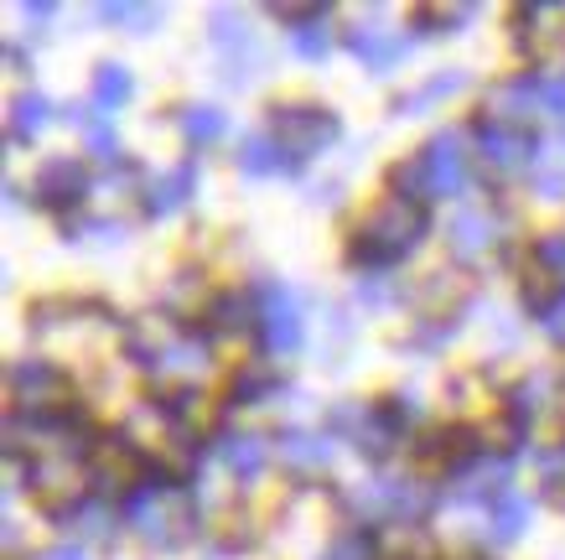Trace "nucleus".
<instances>
[{
	"mask_svg": "<svg viewBox=\"0 0 565 560\" xmlns=\"http://www.w3.org/2000/svg\"><path fill=\"white\" fill-rule=\"evenodd\" d=\"M426 234H430V208L405 203V198H384V203L369 213V223L353 234L348 260H353L363 275H384L405 255H415V250L426 244Z\"/></svg>",
	"mask_w": 565,
	"mask_h": 560,
	"instance_id": "obj_1",
	"label": "nucleus"
},
{
	"mask_svg": "<svg viewBox=\"0 0 565 560\" xmlns=\"http://www.w3.org/2000/svg\"><path fill=\"white\" fill-rule=\"evenodd\" d=\"M249 290L259 302V342L275 358H296L307 348V296L275 275H259Z\"/></svg>",
	"mask_w": 565,
	"mask_h": 560,
	"instance_id": "obj_2",
	"label": "nucleus"
},
{
	"mask_svg": "<svg viewBox=\"0 0 565 560\" xmlns=\"http://www.w3.org/2000/svg\"><path fill=\"white\" fill-rule=\"evenodd\" d=\"M270 115H275V140L286 146V171H301L311 156H322L343 136L338 109H322V104H275Z\"/></svg>",
	"mask_w": 565,
	"mask_h": 560,
	"instance_id": "obj_3",
	"label": "nucleus"
},
{
	"mask_svg": "<svg viewBox=\"0 0 565 560\" xmlns=\"http://www.w3.org/2000/svg\"><path fill=\"white\" fill-rule=\"evenodd\" d=\"M426 171H430V187H436V198H467V187H472V156H467V136L462 130H436L426 140Z\"/></svg>",
	"mask_w": 565,
	"mask_h": 560,
	"instance_id": "obj_4",
	"label": "nucleus"
},
{
	"mask_svg": "<svg viewBox=\"0 0 565 560\" xmlns=\"http://www.w3.org/2000/svg\"><path fill=\"white\" fill-rule=\"evenodd\" d=\"M540 151H545V146H540L530 130H509V125H493V119L478 125V156L498 171V177H514V171L534 167Z\"/></svg>",
	"mask_w": 565,
	"mask_h": 560,
	"instance_id": "obj_5",
	"label": "nucleus"
},
{
	"mask_svg": "<svg viewBox=\"0 0 565 560\" xmlns=\"http://www.w3.org/2000/svg\"><path fill=\"white\" fill-rule=\"evenodd\" d=\"M545 73H524L514 84H503L488 94V119L493 125H509V130H530L534 119L545 115Z\"/></svg>",
	"mask_w": 565,
	"mask_h": 560,
	"instance_id": "obj_6",
	"label": "nucleus"
},
{
	"mask_svg": "<svg viewBox=\"0 0 565 560\" xmlns=\"http://www.w3.org/2000/svg\"><path fill=\"white\" fill-rule=\"evenodd\" d=\"M88 198V167L78 156H47L36 171V203L52 213H68Z\"/></svg>",
	"mask_w": 565,
	"mask_h": 560,
	"instance_id": "obj_7",
	"label": "nucleus"
},
{
	"mask_svg": "<svg viewBox=\"0 0 565 560\" xmlns=\"http://www.w3.org/2000/svg\"><path fill=\"white\" fill-rule=\"evenodd\" d=\"M136 529L146 535V545H151V550H182V545L198 535V504L177 488L172 498H167V504H156V509L146 514Z\"/></svg>",
	"mask_w": 565,
	"mask_h": 560,
	"instance_id": "obj_8",
	"label": "nucleus"
},
{
	"mask_svg": "<svg viewBox=\"0 0 565 560\" xmlns=\"http://www.w3.org/2000/svg\"><path fill=\"white\" fill-rule=\"evenodd\" d=\"M52 525L63 529V535H73V540H109L115 535V525H120V504H109L104 493H78L73 504H57L52 509Z\"/></svg>",
	"mask_w": 565,
	"mask_h": 560,
	"instance_id": "obj_9",
	"label": "nucleus"
},
{
	"mask_svg": "<svg viewBox=\"0 0 565 560\" xmlns=\"http://www.w3.org/2000/svg\"><path fill=\"white\" fill-rule=\"evenodd\" d=\"M411 47H415V36L384 32L379 21H363V27H353V32H348V52H353L369 73H394L405 57H411Z\"/></svg>",
	"mask_w": 565,
	"mask_h": 560,
	"instance_id": "obj_10",
	"label": "nucleus"
},
{
	"mask_svg": "<svg viewBox=\"0 0 565 560\" xmlns=\"http://www.w3.org/2000/svg\"><path fill=\"white\" fill-rule=\"evenodd\" d=\"M11 390H17L21 410H47L57 394L68 390V379H63V369L52 358H21V363H11Z\"/></svg>",
	"mask_w": 565,
	"mask_h": 560,
	"instance_id": "obj_11",
	"label": "nucleus"
},
{
	"mask_svg": "<svg viewBox=\"0 0 565 560\" xmlns=\"http://www.w3.org/2000/svg\"><path fill=\"white\" fill-rule=\"evenodd\" d=\"M446 244H451V255L457 260H478L488 255L498 244V223L488 208H457L451 223H446Z\"/></svg>",
	"mask_w": 565,
	"mask_h": 560,
	"instance_id": "obj_12",
	"label": "nucleus"
},
{
	"mask_svg": "<svg viewBox=\"0 0 565 560\" xmlns=\"http://www.w3.org/2000/svg\"><path fill=\"white\" fill-rule=\"evenodd\" d=\"M399 493H405V483L399 477H369V483H353V488H343V504L353 519H394L399 514Z\"/></svg>",
	"mask_w": 565,
	"mask_h": 560,
	"instance_id": "obj_13",
	"label": "nucleus"
},
{
	"mask_svg": "<svg viewBox=\"0 0 565 560\" xmlns=\"http://www.w3.org/2000/svg\"><path fill=\"white\" fill-rule=\"evenodd\" d=\"M198 192V156H188L182 167H172L167 177H156L151 192H146V219H167V213H182Z\"/></svg>",
	"mask_w": 565,
	"mask_h": 560,
	"instance_id": "obj_14",
	"label": "nucleus"
},
{
	"mask_svg": "<svg viewBox=\"0 0 565 560\" xmlns=\"http://www.w3.org/2000/svg\"><path fill=\"white\" fill-rule=\"evenodd\" d=\"M291 21V52L307 63H322L332 52V11L327 6H307V11H280Z\"/></svg>",
	"mask_w": 565,
	"mask_h": 560,
	"instance_id": "obj_15",
	"label": "nucleus"
},
{
	"mask_svg": "<svg viewBox=\"0 0 565 560\" xmlns=\"http://www.w3.org/2000/svg\"><path fill=\"white\" fill-rule=\"evenodd\" d=\"M63 119L84 130L88 156H99L104 167H120V136H115V119L104 115L99 104H68V109H63Z\"/></svg>",
	"mask_w": 565,
	"mask_h": 560,
	"instance_id": "obj_16",
	"label": "nucleus"
},
{
	"mask_svg": "<svg viewBox=\"0 0 565 560\" xmlns=\"http://www.w3.org/2000/svg\"><path fill=\"white\" fill-rule=\"evenodd\" d=\"M530 519H534L530 493L503 488L493 504H488V545H514V540H524Z\"/></svg>",
	"mask_w": 565,
	"mask_h": 560,
	"instance_id": "obj_17",
	"label": "nucleus"
},
{
	"mask_svg": "<svg viewBox=\"0 0 565 560\" xmlns=\"http://www.w3.org/2000/svg\"><path fill=\"white\" fill-rule=\"evenodd\" d=\"M207 332H177L161 353H156L151 373H161V379H192V373L207 369Z\"/></svg>",
	"mask_w": 565,
	"mask_h": 560,
	"instance_id": "obj_18",
	"label": "nucleus"
},
{
	"mask_svg": "<svg viewBox=\"0 0 565 560\" xmlns=\"http://www.w3.org/2000/svg\"><path fill=\"white\" fill-rule=\"evenodd\" d=\"M275 452H280V462H286L291 473H327L332 457H338L332 436H317V431H286Z\"/></svg>",
	"mask_w": 565,
	"mask_h": 560,
	"instance_id": "obj_19",
	"label": "nucleus"
},
{
	"mask_svg": "<svg viewBox=\"0 0 565 560\" xmlns=\"http://www.w3.org/2000/svg\"><path fill=\"white\" fill-rule=\"evenodd\" d=\"M207 323H213V332H223V338H234V332H249L255 327L259 332V302L255 290H223V296H213V306H207Z\"/></svg>",
	"mask_w": 565,
	"mask_h": 560,
	"instance_id": "obj_20",
	"label": "nucleus"
},
{
	"mask_svg": "<svg viewBox=\"0 0 565 560\" xmlns=\"http://www.w3.org/2000/svg\"><path fill=\"white\" fill-rule=\"evenodd\" d=\"M177 130L188 140L192 151H207V146H218L228 136V115H223L218 104H182L177 109Z\"/></svg>",
	"mask_w": 565,
	"mask_h": 560,
	"instance_id": "obj_21",
	"label": "nucleus"
},
{
	"mask_svg": "<svg viewBox=\"0 0 565 560\" xmlns=\"http://www.w3.org/2000/svg\"><path fill=\"white\" fill-rule=\"evenodd\" d=\"M472 84L462 68H441L436 78H426L420 88H411V94H399L394 99V115H420V109H430V104H446L451 94H462V88Z\"/></svg>",
	"mask_w": 565,
	"mask_h": 560,
	"instance_id": "obj_22",
	"label": "nucleus"
},
{
	"mask_svg": "<svg viewBox=\"0 0 565 560\" xmlns=\"http://www.w3.org/2000/svg\"><path fill=\"white\" fill-rule=\"evenodd\" d=\"M218 462L234 477H244V483H249V477L265 473V462H270V442H265V436H255V431H249V436H223V442H218Z\"/></svg>",
	"mask_w": 565,
	"mask_h": 560,
	"instance_id": "obj_23",
	"label": "nucleus"
},
{
	"mask_svg": "<svg viewBox=\"0 0 565 560\" xmlns=\"http://www.w3.org/2000/svg\"><path fill=\"white\" fill-rule=\"evenodd\" d=\"M94 17L109 21V27H125L130 36H151L167 11H161V6H146V0H99Z\"/></svg>",
	"mask_w": 565,
	"mask_h": 560,
	"instance_id": "obj_24",
	"label": "nucleus"
},
{
	"mask_svg": "<svg viewBox=\"0 0 565 560\" xmlns=\"http://www.w3.org/2000/svg\"><path fill=\"white\" fill-rule=\"evenodd\" d=\"M52 125V99L42 88H21L17 99H11V140H36L42 130Z\"/></svg>",
	"mask_w": 565,
	"mask_h": 560,
	"instance_id": "obj_25",
	"label": "nucleus"
},
{
	"mask_svg": "<svg viewBox=\"0 0 565 560\" xmlns=\"http://www.w3.org/2000/svg\"><path fill=\"white\" fill-rule=\"evenodd\" d=\"M239 171L244 177H275V171H286V146L275 140V130H255V136H244Z\"/></svg>",
	"mask_w": 565,
	"mask_h": 560,
	"instance_id": "obj_26",
	"label": "nucleus"
},
{
	"mask_svg": "<svg viewBox=\"0 0 565 560\" xmlns=\"http://www.w3.org/2000/svg\"><path fill=\"white\" fill-rule=\"evenodd\" d=\"M390 198H405V203H420V208L436 203V187H430L426 156H405V161H394V171H390Z\"/></svg>",
	"mask_w": 565,
	"mask_h": 560,
	"instance_id": "obj_27",
	"label": "nucleus"
},
{
	"mask_svg": "<svg viewBox=\"0 0 565 560\" xmlns=\"http://www.w3.org/2000/svg\"><path fill=\"white\" fill-rule=\"evenodd\" d=\"M130 94H136V78H130L125 63H99V68H94V104H99L104 115L130 104Z\"/></svg>",
	"mask_w": 565,
	"mask_h": 560,
	"instance_id": "obj_28",
	"label": "nucleus"
},
{
	"mask_svg": "<svg viewBox=\"0 0 565 560\" xmlns=\"http://www.w3.org/2000/svg\"><path fill=\"white\" fill-rule=\"evenodd\" d=\"M218 63H223V84L244 88L249 78H259V68H265V52H259L255 36H244V42H234V47L218 52Z\"/></svg>",
	"mask_w": 565,
	"mask_h": 560,
	"instance_id": "obj_29",
	"label": "nucleus"
},
{
	"mask_svg": "<svg viewBox=\"0 0 565 560\" xmlns=\"http://www.w3.org/2000/svg\"><path fill=\"white\" fill-rule=\"evenodd\" d=\"M472 17H478V6H426V11L415 17V36H451Z\"/></svg>",
	"mask_w": 565,
	"mask_h": 560,
	"instance_id": "obj_30",
	"label": "nucleus"
},
{
	"mask_svg": "<svg viewBox=\"0 0 565 560\" xmlns=\"http://www.w3.org/2000/svg\"><path fill=\"white\" fill-rule=\"evenodd\" d=\"M317 560H379V535L374 529H343V535H332Z\"/></svg>",
	"mask_w": 565,
	"mask_h": 560,
	"instance_id": "obj_31",
	"label": "nucleus"
},
{
	"mask_svg": "<svg viewBox=\"0 0 565 560\" xmlns=\"http://www.w3.org/2000/svg\"><path fill=\"white\" fill-rule=\"evenodd\" d=\"M275 390H280V379H275L270 363H244V369L234 373V405H244V400H249V405H259V400H265V394H275Z\"/></svg>",
	"mask_w": 565,
	"mask_h": 560,
	"instance_id": "obj_32",
	"label": "nucleus"
},
{
	"mask_svg": "<svg viewBox=\"0 0 565 560\" xmlns=\"http://www.w3.org/2000/svg\"><path fill=\"white\" fill-rule=\"evenodd\" d=\"M369 415H374V405H363V400H343V405H332V415H327V436H332V442H359L363 425H369Z\"/></svg>",
	"mask_w": 565,
	"mask_h": 560,
	"instance_id": "obj_33",
	"label": "nucleus"
},
{
	"mask_svg": "<svg viewBox=\"0 0 565 560\" xmlns=\"http://www.w3.org/2000/svg\"><path fill=\"white\" fill-rule=\"evenodd\" d=\"M63 234H68V244H120V239H130V229L125 223H115V219H84V223H63Z\"/></svg>",
	"mask_w": 565,
	"mask_h": 560,
	"instance_id": "obj_34",
	"label": "nucleus"
},
{
	"mask_svg": "<svg viewBox=\"0 0 565 560\" xmlns=\"http://www.w3.org/2000/svg\"><path fill=\"white\" fill-rule=\"evenodd\" d=\"M462 332V323H451V317H426V323H415L411 342L405 348H420V353H441L446 342Z\"/></svg>",
	"mask_w": 565,
	"mask_h": 560,
	"instance_id": "obj_35",
	"label": "nucleus"
},
{
	"mask_svg": "<svg viewBox=\"0 0 565 560\" xmlns=\"http://www.w3.org/2000/svg\"><path fill=\"white\" fill-rule=\"evenodd\" d=\"M249 36V27H244V17L234 11V6H218L213 17H207V42H213V52L234 47V42H244Z\"/></svg>",
	"mask_w": 565,
	"mask_h": 560,
	"instance_id": "obj_36",
	"label": "nucleus"
},
{
	"mask_svg": "<svg viewBox=\"0 0 565 560\" xmlns=\"http://www.w3.org/2000/svg\"><path fill=\"white\" fill-rule=\"evenodd\" d=\"M534 192L550 198V203H561L565 198V167H555L545 151H540V161H534Z\"/></svg>",
	"mask_w": 565,
	"mask_h": 560,
	"instance_id": "obj_37",
	"label": "nucleus"
},
{
	"mask_svg": "<svg viewBox=\"0 0 565 560\" xmlns=\"http://www.w3.org/2000/svg\"><path fill=\"white\" fill-rule=\"evenodd\" d=\"M561 296H565L561 281H524V306L540 311V317H550V311L561 306Z\"/></svg>",
	"mask_w": 565,
	"mask_h": 560,
	"instance_id": "obj_38",
	"label": "nucleus"
},
{
	"mask_svg": "<svg viewBox=\"0 0 565 560\" xmlns=\"http://www.w3.org/2000/svg\"><path fill=\"white\" fill-rule=\"evenodd\" d=\"M359 302H363V306H374V311L394 306V286H390V275H363V281H359Z\"/></svg>",
	"mask_w": 565,
	"mask_h": 560,
	"instance_id": "obj_39",
	"label": "nucleus"
},
{
	"mask_svg": "<svg viewBox=\"0 0 565 560\" xmlns=\"http://www.w3.org/2000/svg\"><path fill=\"white\" fill-rule=\"evenodd\" d=\"M390 410L399 415V421H405V431H411V421H415V425L426 421V400H420V390H399V394L390 400Z\"/></svg>",
	"mask_w": 565,
	"mask_h": 560,
	"instance_id": "obj_40",
	"label": "nucleus"
},
{
	"mask_svg": "<svg viewBox=\"0 0 565 560\" xmlns=\"http://www.w3.org/2000/svg\"><path fill=\"white\" fill-rule=\"evenodd\" d=\"M534 255H540V265L555 275H565V234H545L540 244H534Z\"/></svg>",
	"mask_w": 565,
	"mask_h": 560,
	"instance_id": "obj_41",
	"label": "nucleus"
},
{
	"mask_svg": "<svg viewBox=\"0 0 565 560\" xmlns=\"http://www.w3.org/2000/svg\"><path fill=\"white\" fill-rule=\"evenodd\" d=\"M540 99H545L550 119H565V78H545V94H540Z\"/></svg>",
	"mask_w": 565,
	"mask_h": 560,
	"instance_id": "obj_42",
	"label": "nucleus"
},
{
	"mask_svg": "<svg viewBox=\"0 0 565 560\" xmlns=\"http://www.w3.org/2000/svg\"><path fill=\"white\" fill-rule=\"evenodd\" d=\"M21 17H26V27H47V21L57 17V6H52V0H26Z\"/></svg>",
	"mask_w": 565,
	"mask_h": 560,
	"instance_id": "obj_43",
	"label": "nucleus"
},
{
	"mask_svg": "<svg viewBox=\"0 0 565 560\" xmlns=\"http://www.w3.org/2000/svg\"><path fill=\"white\" fill-rule=\"evenodd\" d=\"M540 323H545V338H550V342H561V348H565V296H561V306H555L550 317H540Z\"/></svg>",
	"mask_w": 565,
	"mask_h": 560,
	"instance_id": "obj_44",
	"label": "nucleus"
},
{
	"mask_svg": "<svg viewBox=\"0 0 565 560\" xmlns=\"http://www.w3.org/2000/svg\"><path fill=\"white\" fill-rule=\"evenodd\" d=\"M338 198H343V182H322V187H311V203H317V208H338Z\"/></svg>",
	"mask_w": 565,
	"mask_h": 560,
	"instance_id": "obj_45",
	"label": "nucleus"
},
{
	"mask_svg": "<svg viewBox=\"0 0 565 560\" xmlns=\"http://www.w3.org/2000/svg\"><path fill=\"white\" fill-rule=\"evenodd\" d=\"M36 560H88V556H84V545H57V550H47V556H36Z\"/></svg>",
	"mask_w": 565,
	"mask_h": 560,
	"instance_id": "obj_46",
	"label": "nucleus"
}]
</instances>
